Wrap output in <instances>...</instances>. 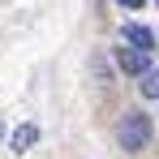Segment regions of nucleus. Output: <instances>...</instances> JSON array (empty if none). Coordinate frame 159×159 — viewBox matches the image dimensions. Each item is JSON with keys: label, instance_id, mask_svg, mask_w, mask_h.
<instances>
[{"label": "nucleus", "instance_id": "f257e3e1", "mask_svg": "<svg viewBox=\"0 0 159 159\" xmlns=\"http://www.w3.org/2000/svg\"><path fill=\"white\" fill-rule=\"evenodd\" d=\"M146 142H151V116L138 112V107L125 112V120H120V146L125 151H142Z\"/></svg>", "mask_w": 159, "mask_h": 159}, {"label": "nucleus", "instance_id": "f03ea898", "mask_svg": "<svg viewBox=\"0 0 159 159\" xmlns=\"http://www.w3.org/2000/svg\"><path fill=\"white\" fill-rule=\"evenodd\" d=\"M116 65H120L125 73H133V78H142V73L151 69L146 52H138V48H120V52H116Z\"/></svg>", "mask_w": 159, "mask_h": 159}, {"label": "nucleus", "instance_id": "7ed1b4c3", "mask_svg": "<svg viewBox=\"0 0 159 159\" xmlns=\"http://www.w3.org/2000/svg\"><path fill=\"white\" fill-rule=\"evenodd\" d=\"M125 43H129V48H138V52H155V34H151V30L146 26H138V22H129V26H125Z\"/></svg>", "mask_w": 159, "mask_h": 159}, {"label": "nucleus", "instance_id": "20e7f679", "mask_svg": "<svg viewBox=\"0 0 159 159\" xmlns=\"http://www.w3.org/2000/svg\"><path fill=\"white\" fill-rule=\"evenodd\" d=\"M34 142H39V129H34V125H17V129H13V151H17V155H22L26 146H34Z\"/></svg>", "mask_w": 159, "mask_h": 159}, {"label": "nucleus", "instance_id": "39448f33", "mask_svg": "<svg viewBox=\"0 0 159 159\" xmlns=\"http://www.w3.org/2000/svg\"><path fill=\"white\" fill-rule=\"evenodd\" d=\"M138 90H142L146 99H159V69H146L142 82H138Z\"/></svg>", "mask_w": 159, "mask_h": 159}, {"label": "nucleus", "instance_id": "423d86ee", "mask_svg": "<svg viewBox=\"0 0 159 159\" xmlns=\"http://www.w3.org/2000/svg\"><path fill=\"white\" fill-rule=\"evenodd\" d=\"M116 4H120V9H138L142 0H116Z\"/></svg>", "mask_w": 159, "mask_h": 159}, {"label": "nucleus", "instance_id": "0eeeda50", "mask_svg": "<svg viewBox=\"0 0 159 159\" xmlns=\"http://www.w3.org/2000/svg\"><path fill=\"white\" fill-rule=\"evenodd\" d=\"M0 138H4V125H0Z\"/></svg>", "mask_w": 159, "mask_h": 159}]
</instances>
